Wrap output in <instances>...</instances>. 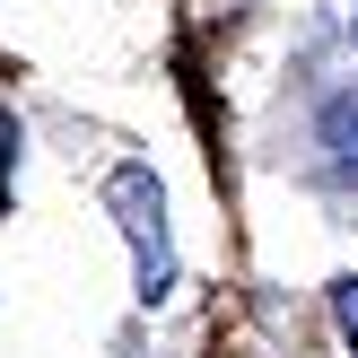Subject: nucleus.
Segmentation results:
<instances>
[{"label":"nucleus","instance_id":"nucleus-1","mask_svg":"<svg viewBox=\"0 0 358 358\" xmlns=\"http://www.w3.org/2000/svg\"><path fill=\"white\" fill-rule=\"evenodd\" d=\"M114 210L122 227H131V254H140V297H166L175 289V254H166V201H157L149 166H114Z\"/></svg>","mask_w":358,"mask_h":358},{"label":"nucleus","instance_id":"nucleus-3","mask_svg":"<svg viewBox=\"0 0 358 358\" xmlns=\"http://www.w3.org/2000/svg\"><path fill=\"white\" fill-rule=\"evenodd\" d=\"M332 315H341V341L358 350V280H350V289H341V297H332Z\"/></svg>","mask_w":358,"mask_h":358},{"label":"nucleus","instance_id":"nucleus-2","mask_svg":"<svg viewBox=\"0 0 358 358\" xmlns=\"http://www.w3.org/2000/svg\"><path fill=\"white\" fill-rule=\"evenodd\" d=\"M324 140H332V166H341V175H358V87L324 105Z\"/></svg>","mask_w":358,"mask_h":358}]
</instances>
